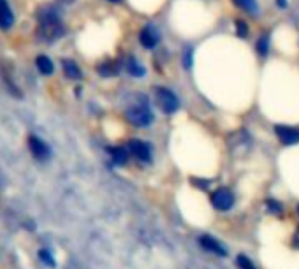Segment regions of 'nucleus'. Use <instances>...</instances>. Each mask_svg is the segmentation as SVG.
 Instances as JSON below:
<instances>
[{
    "label": "nucleus",
    "instance_id": "nucleus-20",
    "mask_svg": "<svg viewBox=\"0 0 299 269\" xmlns=\"http://www.w3.org/2000/svg\"><path fill=\"white\" fill-rule=\"evenodd\" d=\"M238 266L239 269H255V266L252 264V261L245 255H238Z\"/></svg>",
    "mask_w": 299,
    "mask_h": 269
},
{
    "label": "nucleus",
    "instance_id": "nucleus-25",
    "mask_svg": "<svg viewBox=\"0 0 299 269\" xmlns=\"http://www.w3.org/2000/svg\"><path fill=\"white\" fill-rule=\"evenodd\" d=\"M298 213H299V204H298Z\"/></svg>",
    "mask_w": 299,
    "mask_h": 269
},
{
    "label": "nucleus",
    "instance_id": "nucleus-24",
    "mask_svg": "<svg viewBox=\"0 0 299 269\" xmlns=\"http://www.w3.org/2000/svg\"><path fill=\"white\" fill-rule=\"evenodd\" d=\"M110 2H120V0H110Z\"/></svg>",
    "mask_w": 299,
    "mask_h": 269
},
{
    "label": "nucleus",
    "instance_id": "nucleus-21",
    "mask_svg": "<svg viewBox=\"0 0 299 269\" xmlns=\"http://www.w3.org/2000/svg\"><path fill=\"white\" fill-rule=\"evenodd\" d=\"M192 58H194V53H192L190 48H187L185 51H183V67L185 69L192 67Z\"/></svg>",
    "mask_w": 299,
    "mask_h": 269
},
{
    "label": "nucleus",
    "instance_id": "nucleus-15",
    "mask_svg": "<svg viewBox=\"0 0 299 269\" xmlns=\"http://www.w3.org/2000/svg\"><path fill=\"white\" fill-rule=\"evenodd\" d=\"M127 71H129V74H132L134 77H141V76H145V73H146L145 67H143L136 58H132V56L127 60Z\"/></svg>",
    "mask_w": 299,
    "mask_h": 269
},
{
    "label": "nucleus",
    "instance_id": "nucleus-4",
    "mask_svg": "<svg viewBox=\"0 0 299 269\" xmlns=\"http://www.w3.org/2000/svg\"><path fill=\"white\" fill-rule=\"evenodd\" d=\"M210 201L215 209L227 211V209H230L234 206V193L230 192L227 187H220V189H217L215 192H211Z\"/></svg>",
    "mask_w": 299,
    "mask_h": 269
},
{
    "label": "nucleus",
    "instance_id": "nucleus-7",
    "mask_svg": "<svg viewBox=\"0 0 299 269\" xmlns=\"http://www.w3.org/2000/svg\"><path fill=\"white\" fill-rule=\"evenodd\" d=\"M158 40H160V32H158L153 25H146V27L141 28V32H139V42H141L143 48L153 49L155 46L158 44Z\"/></svg>",
    "mask_w": 299,
    "mask_h": 269
},
{
    "label": "nucleus",
    "instance_id": "nucleus-17",
    "mask_svg": "<svg viewBox=\"0 0 299 269\" xmlns=\"http://www.w3.org/2000/svg\"><path fill=\"white\" fill-rule=\"evenodd\" d=\"M255 49H257V53H259L261 56L269 55V36H267V34H264V36L259 37L257 44H255Z\"/></svg>",
    "mask_w": 299,
    "mask_h": 269
},
{
    "label": "nucleus",
    "instance_id": "nucleus-11",
    "mask_svg": "<svg viewBox=\"0 0 299 269\" xmlns=\"http://www.w3.org/2000/svg\"><path fill=\"white\" fill-rule=\"evenodd\" d=\"M108 153H110L111 160H113L116 165H120V167H123L130 158L127 148H121V146H110V148H108Z\"/></svg>",
    "mask_w": 299,
    "mask_h": 269
},
{
    "label": "nucleus",
    "instance_id": "nucleus-13",
    "mask_svg": "<svg viewBox=\"0 0 299 269\" xmlns=\"http://www.w3.org/2000/svg\"><path fill=\"white\" fill-rule=\"evenodd\" d=\"M97 71H99V74H101V76H104V77L116 76L118 71H120V62L108 60V62H104V64H99Z\"/></svg>",
    "mask_w": 299,
    "mask_h": 269
},
{
    "label": "nucleus",
    "instance_id": "nucleus-9",
    "mask_svg": "<svg viewBox=\"0 0 299 269\" xmlns=\"http://www.w3.org/2000/svg\"><path fill=\"white\" fill-rule=\"evenodd\" d=\"M199 245L206 250V252L215 253V255H219V257H225V255H227L225 246H224L220 241H217V239H215V237H211V236H201V237H199Z\"/></svg>",
    "mask_w": 299,
    "mask_h": 269
},
{
    "label": "nucleus",
    "instance_id": "nucleus-26",
    "mask_svg": "<svg viewBox=\"0 0 299 269\" xmlns=\"http://www.w3.org/2000/svg\"><path fill=\"white\" fill-rule=\"evenodd\" d=\"M298 239H299V232H298Z\"/></svg>",
    "mask_w": 299,
    "mask_h": 269
},
{
    "label": "nucleus",
    "instance_id": "nucleus-14",
    "mask_svg": "<svg viewBox=\"0 0 299 269\" xmlns=\"http://www.w3.org/2000/svg\"><path fill=\"white\" fill-rule=\"evenodd\" d=\"M36 65H37V69H39V73L44 74V76H49V74H53V71H55V65H53V62L49 60V56H46V55L37 56Z\"/></svg>",
    "mask_w": 299,
    "mask_h": 269
},
{
    "label": "nucleus",
    "instance_id": "nucleus-5",
    "mask_svg": "<svg viewBox=\"0 0 299 269\" xmlns=\"http://www.w3.org/2000/svg\"><path fill=\"white\" fill-rule=\"evenodd\" d=\"M127 152H129L130 157H134L136 160L143 162V164H148L151 162V146L141 139H132L129 141V145L125 146Z\"/></svg>",
    "mask_w": 299,
    "mask_h": 269
},
{
    "label": "nucleus",
    "instance_id": "nucleus-12",
    "mask_svg": "<svg viewBox=\"0 0 299 269\" xmlns=\"http://www.w3.org/2000/svg\"><path fill=\"white\" fill-rule=\"evenodd\" d=\"M62 71H64L65 77H69V79H73V81L81 79V77H83L81 69L77 67V64L73 60H69V58H64V60H62Z\"/></svg>",
    "mask_w": 299,
    "mask_h": 269
},
{
    "label": "nucleus",
    "instance_id": "nucleus-18",
    "mask_svg": "<svg viewBox=\"0 0 299 269\" xmlns=\"http://www.w3.org/2000/svg\"><path fill=\"white\" fill-rule=\"evenodd\" d=\"M266 206H267V209H269L271 213L280 215V213L283 211L282 202H280V201H275V199H267V201H266Z\"/></svg>",
    "mask_w": 299,
    "mask_h": 269
},
{
    "label": "nucleus",
    "instance_id": "nucleus-19",
    "mask_svg": "<svg viewBox=\"0 0 299 269\" xmlns=\"http://www.w3.org/2000/svg\"><path fill=\"white\" fill-rule=\"evenodd\" d=\"M39 257H40V261L46 262V264L51 266V268H53V266H55V259L51 257V253H49V250L42 248V250H40V252H39Z\"/></svg>",
    "mask_w": 299,
    "mask_h": 269
},
{
    "label": "nucleus",
    "instance_id": "nucleus-1",
    "mask_svg": "<svg viewBox=\"0 0 299 269\" xmlns=\"http://www.w3.org/2000/svg\"><path fill=\"white\" fill-rule=\"evenodd\" d=\"M64 34V27H62L60 20L55 12H49V11H44L42 18L39 21V30H37V36H39L40 40H51L58 39V37Z\"/></svg>",
    "mask_w": 299,
    "mask_h": 269
},
{
    "label": "nucleus",
    "instance_id": "nucleus-16",
    "mask_svg": "<svg viewBox=\"0 0 299 269\" xmlns=\"http://www.w3.org/2000/svg\"><path fill=\"white\" fill-rule=\"evenodd\" d=\"M234 4L238 5V7H241L243 11L254 14V16L257 14V11H259V5H257L255 0H234Z\"/></svg>",
    "mask_w": 299,
    "mask_h": 269
},
{
    "label": "nucleus",
    "instance_id": "nucleus-6",
    "mask_svg": "<svg viewBox=\"0 0 299 269\" xmlns=\"http://www.w3.org/2000/svg\"><path fill=\"white\" fill-rule=\"evenodd\" d=\"M275 134L282 145L291 146L299 143V127H289V125H276Z\"/></svg>",
    "mask_w": 299,
    "mask_h": 269
},
{
    "label": "nucleus",
    "instance_id": "nucleus-2",
    "mask_svg": "<svg viewBox=\"0 0 299 269\" xmlns=\"http://www.w3.org/2000/svg\"><path fill=\"white\" fill-rule=\"evenodd\" d=\"M125 116L129 120V123L138 127V129H146L155 121L153 113H151V109L148 106H132V108L127 109Z\"/></svg>",
    "mask_w": 299,
    "mask_h": 269
},
{
    "label": "nucleus",
    "instance_id": "nucleus-23",
    "mask_svg": "<svg viewBox=\"0 0 299 269\" xmlns=\"http://www.w3.org/2000/svg\"><path fill=\"white\" fill-rule=\"evenodd\" d=\"M276 4H278L280 7H285V0H276Z\"/></svg>",
    "mask_w": 299,
    "mask_h": 269
},
{
    "label": "nucleus",
    "instance_id": "nucleus-8",
    "mask_svg": "<svg viewBox=\"0 0 299 269\" xmlns=\"http://www.w3.org/2000/svg\"><path fill=\"white\" fill-rule=\"evenodd\" d=\"M29 148H30V153H32V157L37 158V160H48L49 155H51L49 146L37 136H29Z\"/></svg>",
    "mask_w": 299,
    "mask_h": 269
},
{
    "label": "nucleus",
    "instance_id": "nucleus-10",
    "mask_svg": "<svg viewBox=\"0 0 299 269\" xmlns=\"http://www.w3.org/2000/svg\"><path fill=\"white\" fill-rule=\"evenodd\" d=\"M12 23H14V14L9 7L7 0H0V28L7 30L12 27Z\"/></svg>",
    "mask_w": 299,
    "mask_h": 269
},
{
    "label": "nucleus",
    "instance_id": "nucleus-3",
    "mask_svg": "<svg viewBox=\"0 0 299 269\" xmlns=\"http://www.w3.org/2000/svg\"><path fill=\"white\" fill-rule=\"evenodd\" d=\"M155 101H157L160 111L166 113V115H173L180 109L178 97L174 95V92H171L169 88H164V86L155 88Z\"/></svg>",
    "mask_w": 299,
    "mask_h": 269
},
{
    "label": "nucleus",
    "instance_id": "nucleus-22",
    "mask_svg": "<svg viewBox=\"0 0 299 269\" xmlns=\"http://www.w3.org/2000/svg\"><path fill=\"white\" fill-rule=\"evenodd\" d=\"M236 28H238V36H239V37H247L248 27H247V23H245V21L239 20L238 23H236Z\"/></svg>",
    "mask_w": 299,
    "mask_h": 269
}]
</instances>
